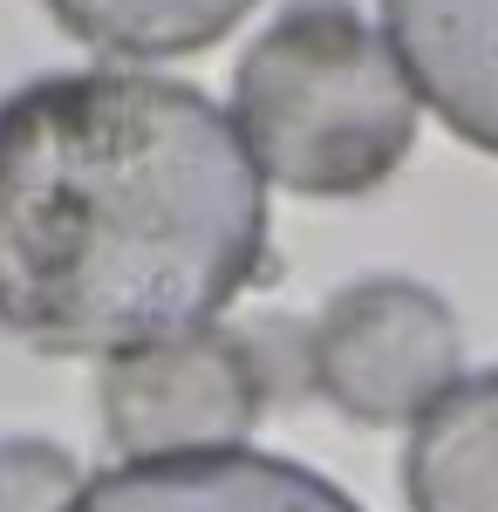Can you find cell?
I'll return each mask as SVG.
<instances>
[{"instance_id": "obj_1", "label": "cell", "mask_w": 498, "mask_h": 512, "mask_svg": "<svg viewBox=\"0 0 498 512\" xmlns=\"http://www.w3.org/2000/svg\"><path fill=\"white\" fill-rule=\"evenodd\" d=\"M267 260V178L239 123L144 69L41 76L0 103V328L130 355L212 328Z\"/></svg>"}, {"instance_id": "obj_2", "label": "cell", "mask_w": 498, "mask_h": 512, "mask_svg": "<svg viewBox=\"0 0 498 512\" xmlns=\"http://www.w3.org/2000/svg\"><path fill=\"white\" fill-rule=\"evenodd\" d=\"M232 123L260 178L362 198L417 144V82L348 0H301L239 55Z\"/></svg>"}, {"instance_id": "obj_3", "label": "cell", "mask_w": 498, "mask_h": 512, "mask_svg": "<svg viewBox=\"0 0 498 512\" xmlns=\"http://www.w3.org/2000/svg\"><path fill=\"white\" fill-rule=\"evenodd\" d=\"M458 315L437 287L403 274H369L328 294L301 342V369L321 403H335L348 424L396 431L417 424L437 396L458 383Z\"/></svg>"}, {"instance_id": "obj_4", "label": "cell", "mask_w": 498, "mask_h": 512, "mask_svg": "<svg viewBox=\"0 0 498 512\" xmlns=\"http://www.w3.org/2000/svg\"><path fill=\"white\" fill-rule=\"evenodd\" d=\"M273 396V362L253 335L232 328H192L178 342L130 349L103 362L96 410L103 437L137 458H205V451H239L260 410Z\"/></svg>"}, {"instance_id": "obj_5", "label": "cell", "mask_w": 498, "mask_h": 512, "mask_svg": "<svg viewBox=\"0 0 498 512\" xmlns=\"http://www.w3.org/2000/svg\"><path fill=\"white\" fill-rule=\"evenodd\" d=\"M69 512H362L335 478L273 451H205V458H137L89 478Z\"/></svg>"}, {"instance_id": "obj_6", "label": "cell", "mask_w": 498, "mask_h": 512, "mask_svg": "<svg viewBox=\"0 0 498 512\" xmlns=\"http://www.w3.org/2000/svg\"><path fill=\"white\" fill-rule=\"evenodd\" d=\"M383 21L430 110L498 158V0H383Z\"/></svg>"}, {"instance_id": "obj_7", "label": "cell", "mask_w": 498, "mask_h": 512, "mask_svg": "<svg viewBox=\"0 0 498 512\" xmlns=\"http://www.w3.org/2000/svg\"><path fill=\"white\" fill-rule=\"evenodd\" d=\"M403 492L410 512H498V369L458 376L410 424Z\"/></svg>"}, {"instance_id": "obj_8", "label": "cell", "mask_w": 498, "mask_h": 512, "mask_svg": "<svg viewBox=\"0 0 498 512\" xmlns=\"http://www.w3.org/2000/svg\"><path fill=\"white\" fill-rule=\"evenodd\" d=\"M41 7L76 41L103 55H137V62L198 55L253 14V0H41Z\"/></svg>"}, {"instance_id": "obj_9", "label": "cell", "mask_w": 498, "mask_h": 512, "mask_svg": "<svg viewBox=\"0 0 498 512\" xmlns=\"http://www.w3.org/2000/svg\"><path fill=\"white\" fill-rule=\"evenodd\" d=\"M76 499V451H62L48 437H0V512H69Z\"/></svg>"}]
</instances>
